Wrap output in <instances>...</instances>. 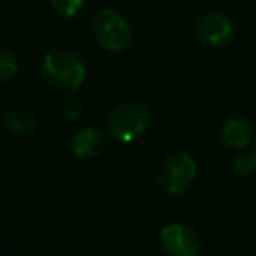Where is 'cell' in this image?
Wrapping results in <instances>:
<instances>
[{
    "label": "cell",
    "mask_w": 256,
    "mask_h": 256,
    "mask_svg": "<svg viewBox=\"0 0 256 256\" xmlns=\"http://www.w3.org/2000/svg\"><path fill=\"white\" fill-rule=\"evenodd\" d=\"M42 76L53 88L76 92L86 79V65L70 51H51L42 60Z\"/></svg>",
    "instance_id": "cell-1"
},
{
    "label": "cell",
    "mask_w": 256,
    "mask_h": 256,
    "mask_svg": "<svg viewBox=\"0 0 256 256\" xmlns=\"http://www.w3.org/2000/svg\"><path fill=\"white\" fill-rule=\"evenodd\" d=\"M151 123V110L142 102L121 104L109 116L107 126L110 136L120 142H132L140 137Z\"/></svg>",
    "instance_id": "cell-2"
},
{
    "label": "cell",
    "mask_w": 256,
    "mask_h": 256,
    "mask_svg": "<svg viewBox=\"0 0 256 256\" xmlns=\"http://www.w3.org/2000/svg\"><path fill=\"white\" fill-rule=\"evenodd\" d=\"M95 36L100 46L110 53H120L132 42V28L118 11L106 8L95 18Z\"/></svg>",
    "instance_id": "cell-3"
},
{
    "label": "cell",
    "mask_w": 256,
    "mask_h": 256,
    "mask_svg": "<svg viewBox=\"0 0 256 256\" xmlns=\"http://www.w3.org/2000/svg\"><path fill=\"white\" fill-rule=\"evenodd\" d=\"M196 178V164L188 153H174L162 164L158 182L168 195H181Z\"/></svg>",
    "instance_id": "cell-4"
},
{
    "label": "cell",
    "mask_w": 256,
    "mask_h": 256,
    "mask_svg": "<svg viewBox=\"0 0 256 256\" xmlns=\"http://www.w3.org/2000/svg\"><path fill=\"white\" fill-rule=\"evenodd\" d=\"M160 244L168 256H198L200 238L192 226L182 223H170L162 228Z\"/></svg>",
    "instance_id": "cell-5"
},
{
    "label": "cell",
    "mask_w": 256,
    "mask_h": 256,
    "mask_svg": "<svg viewBox=\"0 0 256 256\" xmlns=\"http://www.w3.org/2000/svg\"><path fill=\"white\" fill-rule=\"evenodd\" d=\"M196 36L207 46H221L234 36V23L223 12H207L196 22Z\"/></svg>",
    "instance_id": "cell-6"
},
{
    "label": "cell",
    "mask_w": 256,
    "mask_h": 256,
    "mask_svg": "<svg viewBox=\"0 0 256 256\" xmlns=\"http://www.w3.org/2000/svg\"><path fill=\"white\" fill-rule=\"evenodd\" d=\"M72 153L79 158H95L106 148V136L100 128L86 126L81 128L79 132L72 137Z\"/></svg>",
    "instance_id": "cell-7"
},
{
    "label": "cell",
    "mask_w": 256,
    "mask_h": 256,
    "mask_svg": "<svg viewBox=\"0 0 256 256\" xmlns=\"http://www.w3.org/2000/svg\"><path fill=\"white\" fill-rule=\"evenodd\" d=\"M223 140L232 148L246 150L252 140V126L242 118H230L223 124Z\"/></svg>",
    "instance_id": "cell-8"
},
{
    "label": "cell",
    "mask_w": 256,
    "mask_h": 256,
    "mask_svg": "<svg viewBox=\"0 0 256 256\" xmlns=\"http://www.w3.org/2000/svg\"><path fill=\"white\" fill-rule=\"evenodd\" d=\"M4 124L8 126V130H11L12 134L18 136H30L36 132L39 120L34 112L26 109H11L6 112L4 116Z\"/></svg>",
    "instance_id": "cell-9"
},
{
    "label": "cell",
    "mask_w": 256,
    "mask_h": 256,
    "mask_svg": "<svg viewBox=\"0 0 256 256\" xmlns=\"http://www.w3.org/2000/svg\"><path fill=\"white\" fill-rule=\"evenodd\" d=\"M18 74V62L9 48L0 44V81H11Z\"/></svg>",
    "instance_id": "cell-10"
},
{
    "label": "cell",
    "mask_w": 256,
    "mask_h": 256,
    "mask_svg": "<svg viewBox=\"0 0 256 256\" xmlns=\"http://www.w3.org/2000/svg\"><path fill=\"white\" fill-rule=\"evenodd\" d=\"M234 168L240 176H249L256 168V150L254 151H244L234 160Z\"/></svg>",
    "instance_id": "cell-11"
},
{
    "label": "cell",
    "mask_w": 256,
    "mask_h": 256,
    "mask_svg": "<svg viewBox=\"0 0 256 256\" xmlns=\"http://www.w3.org/2000/svg\"><path fill=\"white\" fill-rule=\"evenodd\" d=\"M51 6L58 14L65 16V18H74L84 6V0H51Z\"/></svg>",
    "instance_id": "cell-12"
},
{
    "label": "cell",
    "mask_w": 256,
    "mask_h": 256,
    "mask_svg": "<svg viewBox=\"0 0 256 256\" xmlns=\"http://www.w3.org/2000/svg\"><path fill=\"white\" fill-rule=\"evenodd\" d=\"M82 114V106L79 100H67L64 106V118L67 121H78Z\"/></svg>",
    "instance_id": "cell-13"
},
{
    "label": "cell",
    "mask_w": 256,
    "mask_h": 256,
    "mask_svg": "<svg viewBox=\"0 0 256 256\" xmlns=\"http://www.w3.org/2000/svg\"><path fill=\"white\" fill-rule=\"evenodd\" d=\"M254 148H256V139H254Z\"/></svg>",
    "instance_id": "cell-14"
}]
</instances>
